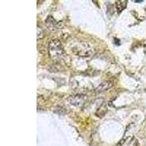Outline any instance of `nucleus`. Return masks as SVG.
<instances>
[{"mask_svg":"<svg viewBox=\"0 0 146 146\" xmlns=\"http://www.w3.org/2000/svg\"><path fill=\"white\" fill-rule=\"evenodd\" d=\"M127 1H118L115 2V6L118 13H121L122 10H124L126 7Z\"/></svg>","mask_w":146,"mask_h":146,"instance_id":"nucleus-5","label":"nucleus"},{"mask_svg":"<svg viewBox=\"0 0 146 146\" xmlns=\"http://www.w3.org/2000/svg\"><path fill=\"white\" fill-rule=\"evenodd\" d=\"M72 52L79 56H90L94 53V50L86 42H80L72 48Z\"/></svg>","mask_w":146,"mask_h":146,"instance_id":"nucleus-2","label":"nucleus"},{"mask_svg":"<svg viewBox=\"0 0 146 146\" xmlns=\"http://www.w3.org/2000/svg\"><path fill=\"white\" fill-rule=\"evenodd\" d=\"M44 36V32L42 29L40 28V27H37V40L42 39Z\"/></svg>","mask_w":146,"mask_h":146,"instance_id":"nucleus-6","label":"nucleus"},{"mask_svg":"<svg viewBox=\"0 0 146 146\" xmlns=\"http://www.w3.org/2000/svg\"><path fill=\"white\" fill-rule=\"evenodd\" d=\"M113 86V84L111 81H105L99 85L97 88H96V91L97 93H103V92L109 90L110 88H111Z\"/></svg>","mask_w":146,"mask_h":146,"instance_id":"nucleus-4","label":"nucleus"},{"mask_svg":"<svg viewBox=\"0 0 146 146\" xmlns=\"http://www.w3.org/2000/svg\"><path fill=\"white\" fill-rule=\"evenodd\" d=\"M87 100V96L84 94H75L70 96L68 102L70 105L75 107H81L86 103Z\"/></svg>","mask_w":146,"mask_h":146,"instance_id":"nucleus-3","label":"nucleus"},{"mask_svg":"<svg viewBox=\"0 0 146 146\" xmlns=\"http://www.w3.org/2000/svg\"><path fill=\"white\" fill-rule=\"evenodd\" d=\"M135 2H143V1H135Z\"/></svg>","mask_w":146,"mask_h":146,"instance_id":"nucleus-8","label":"nucleus"},{"mask_svg":"<svg viewBox=\"0 0 146 146\" xmlns=\"http://www.w3.org/2000/svg\"><path fill=\"white\" fill-rule=\"evenodd\" d=\"M48 53L50 58L54 61L60 62L64 58L66 53L61 41L57 39L52 40L48 45Z\"/></svg>","mask_w":146,"mask_h":146,"instance_id":"nucleus-1","label":"nucleus"},{"mask_svg":"<svg viewBox=\"0 0 146 146\" xmlns=\"http://www.w3.org/2000/svg\"><path fill=\"white\" fill-rule=\"evenodd\" d=\"M128 146H138V142L135 138H132L129 141Z\"/></svg>","mask_w":146,"mask_h":146,"instance_id":"nucleus-7","label":"nucleus"}]
</instances>
